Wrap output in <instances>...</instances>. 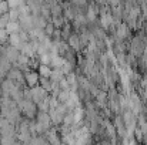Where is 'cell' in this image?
I'll return each instance as SVG.
<instances>
[{
	"mask_svg": "<svg viewBox=\"0 0 147 145\" xmlns=\"http://www.w3.org/2000/svg\"><path fill=\"white\" fill-rule=\"evenodd\" d=\"M53 27H54V26H53L51 23H50V24H47V26L45 27V31H46V34H49V37H50V36H53Z\"/></svg>",
	"mask_w": 147,
	"mask_h": 145,
	"instance_id": "30bf717a",
	"label": "cell"
},
{
	"mask_svg": "<svg viewBox=\"0 0 147 145\" xmlns=\"http://www.w3.org/2000/svg\"><path fill=\"white\" fill-rule=\"evenodd\" d=\"M47 138H49L50 145H59V138H57V135H56V132H54V131L47 132Z\"/></svg>",
	"mask_w": 147,
	"mask_h": 145,
	"instance_id": "52a82bcc",
	"label": "cell"
},
{
	"mask_svg": "<svg viewBox=\"0 0 147 145\" xmlns=\"http://www.w3.org/2000/svg\"><path fill=\"white\" fill-rule=\"evenodd\" d=\"M70 44H73L74 47H77V40H76V37H71V39H70Z\"/></svg>",
	"mask_w": 147,
	"mask_h": 145,
	"instance_id": "8fae6325",
	"label": "cell"
},
{
	"mask_svg": "<svg viewBox=\"0 0 147 145\" xmlns=\"http://www.w3.org/2000/svg\"><path fill=\"white\" fill-rule=\"evenodd\" d=\"M37 71H39L40 77H45V78H50L51 77V73H53V70L50 68L49 65H46V64H40L39 68H37Z\"/></svg>",
	"mask_w": 147,
	"mask_h": 145,
	"instance_id": "277c9868",
	"label": "cell"
},
{
	"mask_svg": "<svg viewBox=\"0 0 147 145\" xmlns=\"http://www.w3.org/2000/svg\"><path fill=\"white\" fill-rule=\"evenodd\" d=\"M10 11V6L7 3V0H0V17L7 14Z\"/></svg>",
	"mask_w": 147,
	"mask_h": 145,
	"instance_id": "8992f818",
	"label": "cell"
},
{
	"mask_svg": "<svg viewBox=\"0 0 147 145\" xmlns=\"http://www.w3.org/2000/svg\"><path fill=\"white\" fill-rule=\"evenodd\" d=\"M9 33L6 31V29H0V44H4L6 41H9Z\"/></svg>",
	"mask_w": 147,
	"mask_h": 145,
	"instance_id": "ba28073f",
	"label": "cell"
},
{
	"mask_svg": "<svg viewBox=\"0 0 147 145\" xmlns=\"http://www.w3.org/2000/svg\"><path fill=\"white\" fill-rule=\"evenodd\" d=\"M9 21H10V19H9V13L4 14V16H1V17H0V29H6V26H7Z\"/></svg>",
	"mask_w": 147,
	"mask_h": 145,
	"instance_id": "9c48e42d",
	"label": "cell"
},
{
	"mask_svg": "<svg viewBox=\"0 0 147 145\" xmlns=\"http://www.w3.org/2000/svg\"><path fill=\"white\" fill-rule=\"evenodd\" d=\"M9 44L13 46V47H20L22 46V39H20V34H10L9 36Z\"/></svg>",
	"mask_w": 147,
	"mask_h": 145,
	"instance_id": "5b68a950",
	"label": "cell"
},
{
	"mask_svg": "<svg viewBox=\"0 0 147 145\" xmlns=\"http://www.w3.org/2000/svg\"><path fill=\"white\" fill-rule=\"evenodd\" d=\"M24 81H26V86L29 88H33V87H37L39 83H40V74L39 71L36 70H29L24 73Z\"/></svg>",
	"mask_w": 147,
	"mask_h": 145,
	"instance_id": "6da1fadb",
	"label": "cell"
},
{
	"mask_svg": "<svg viewBox=\"0 0 147 145\" xmlns=\"http://www.w3.org/2000/svg\"><path fill=\"white\" fill-rule=\"evenodd\" d=\"M6 31L9 34H19L22 31V26L19 21H9L6 26Z\"/></svg>",
	"mask_w": 147,
	"mask_h": 145,
	"instance_id": "3957f363",
	"label": "cell"
},
{
	"mask_svg": "<svg viewBox=\"0 0 147 145\" xmlns=\"http://www.w3.org/2000/svg\"><path fill=\"white\" fill-rule=\"evenodd\" d=\"M30 93H32V101L37 105L39 102H42L45 98H46V90L45 88H42L40 86H37V87H33V88H30Z\"/></svg>",
	"mask_w": 147,
	"mask_h": 145,
	"instance_id": "7a4b0ae2",
	"label": "cell"
}]
</instances>
